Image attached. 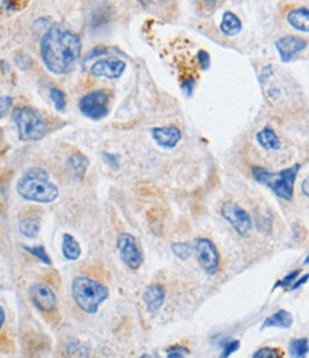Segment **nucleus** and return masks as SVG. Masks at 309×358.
Segmentation results:
<instances>
[{"label": "nucleus", "instance_id": "10", "mask_svg": "<svg viewBox=\"0 0 309 358\" xmlns=\"http://www.w3.org/2000/svg\"><path fill=\"white\" fill-rule=\"evenodd\" d=\"M29 296H30V300L32 303L40 310V311H44V313H49V311H53L56 309V304H57V298H56V294L54 292L43 284V283H36L30 287L29 290Z\"/></svg>", "mask_w": 309, "mask_h": 358}, {"label": "nucleus", "instance_id": "16", "mask_svg": "<svg viewBox=\"0 0 309 358\" xmlns=\"http://www.w3.org/2000/svg\"><path fill=\"white\" fill-rule=\"evenodd\" d=\"M257 142L259 144V146H262L267 151H276L281 148V139L278 138V135L275 134V131L269 127H265L264 130H261L257 134Z\"/></svg>", "mask_w": 309, "mask_h": 358}, {"label": "nucleus", "instance_id": "33", "mask_svg": "<svg viewBox=\"0 0 309 358\" xmlns=\"http://www.w3.org/2000/svg\"><path fill=\"white\" fill-rule=\"evenodd\" d=\"M194 84H195V81H194L192 79L187 80L186 82H184L183 88H184V91H186L187 96H191V94H192V88H194Z\"/></svg>", "mask_w": 309, "mask_h": 358}, {"label": "nucleus", "instance_id": "26", "mask_svg": "<svg viewBox=\"0 0 309 358\" xmlns=\"http://www.w3.org/2000/svg\"><path fill=\"white\" fill-rule=\"evenodd\" d=\"M254 358H282V351L274 347H262L255 351Z\"/></svg>", "mask_w": 309, "mask_h": 358}, {"label": "nucleus", "instance_id": "7", "mask_svg": "<svg viewBox=\"0 0 309 358\" xmlns=\"http://www.w3.org/2000/svg\"><path fill=\"white\" fill-rule=\"evenodd\" d=\"M194 252L200 266L208 275H215L220 270V252L217 246L206 238H200L194 243Z\"/></svg>", "mask_w": 309, "mask_h": 358}, {"label": "nucleus", "instance_id": "20", "mask_svg": "<svg viewBox=\"0 0 309 358\" xmlns=\"http://www.w3.org/2000/svg\"><path fill=\"white\" fill-rule=\"evenodd\" d=\"M62 252L63 256L67 260H77L82 255V249L80 244L76 239L73 238L69 233L63 235V243H62Z\"/></svg>", "mask_w": 309, "mask_h": 358}, {"label": "nucleus", "instance_id": "25", "mask_svg": "<svg viewBox=\"0 0 309 358\" xmlns=\"http://www.w3.org/2000/svg\"><path fill=\"white\" fill-rule=\"evenodd\" d=\"M172 249V253L181 260H186L191 256V252H192V247L188 244V243H184V242H180V243H172L171 246Z\"/></svg>", "mask_w": 309, "mask_h": 358}, {"label": "nucleus", "instance_id": "24", "mask_svg": "<svg viewBox=\"0 0 309 358\" xmlns=\"http://www.w3.org/2000/svg\"><path fill=\"white\" fill-rule=\"evenodd\" d=\"M24 250L26 252H29L32 256H34V258H37L40 261H43L44 264H52V260L49 258V255H47V252H46V249H44V246H33V247H29V246H24Z\"/></svg>", "mask_w": 309, "mask_h": 358}, {"label": "nucleus", "instance_id": "31", "mask_svg": "<svg viewBox=\"0 0 309 358\" xmlns=\"http://www.w3.org/2000/svg\"><path fill=\"white\" fill-rule=\"evenodd\" d=\"M298 275H299V270H293V272H291V273L287 275V276L282 278L281 281H278V283L275 284V287H278V286H281V287H289V286L295 281V278L298 277Z\"/></svg>", "mask_w": 309, "mask_h": 358}, {"label": "nucleus", "instance_id": "30", "mask_svg": "<svg viewBox=\"0 0 309 358\" xmlns=\"http://www.w3.org/2000/svg\"><path fill=\"white\" fill-rule=\"evenodd\" d=\"M188 354V350L184 347H180V345H175L172 348L168 350V354L167 358H184Z\"/></svg>", "mask_w": 309, "mask_h": 358}, {"label": "nucleus", "instance_id": "19", "mask_svg": "<svg viewBox=\"0 0 309 358\" xmlns=\"http://www.w3.org/2000/svg\"><path fill=\"white\" fill-rule=\"evenodd\" d=\"M293 323V318L292 314L287 311V310H278L275 311L272 316H269L265 321H264V325L262 328H267V327H276V328H289Z\"/></svg>", "mask_w": 309, "mask_h": 358}, {"label": "nucleus", "instance_id": "12", "mask_svg": "<svg viewBox=\"0 0 309 358\" xmlns=\"http://www.w3.org/2000/svg\"><path fill=\"white\" fill-rule=\"evenodd\" d=\"M125 70V63L117 57H107V59L97 60L90 71L94 77H104V79H119Z\"/></svg>", "mask_w": 309, "mask_h": 358}, {"label": "nucleus", "instance_id": "35", "mask_svg": "<svg viewBox=\"0 0 309 358\" xmlns=\"http://www.w3.org/2000/svg\"><path fill=\"white\" fill-rule=\"evenodd\" d=\"M307 281H308V275H305L304 277H301L298 281H295L292 286H289V289H291V290H296L299 286H302V284H304V283H307Z\"/></svg>", "mask_w": 309, "mask_h": 358}, {"label": "nucleus", "instance_id": "28", "mask_svg": "<svg viewBox=\"0 0 309 358\" xmlns=\"http://www.w3.org/2000/svg\"><path fill=\"white\" fill-rule=\"evenodd\" d=\"M238 348H240V341H237V340L228 341L225 344H223V353H221L220 358H228L231 354H234Z\"/></svg>", "mask_w": 309, "mask_h": 358}, {"label": "nucleus", "instance_id": "11", "mask_svg": "<svg viewBox=\"0 0 309 358\" xmlns=\"http://www.w3.org/2000/svg\"><path fill=\"white\" fill-rule=\"evenodd\" d=\"M308 41L296 36H284L275 41V47L282 63H288L293 60L302 50H305Z\"/></svg>", "mask_w": 309, "mask_h": 358}, {"label": "nucleus", "instance_id": "34", "mask_svg": "<svg viewBox=\"0 0 309 358\" xmlns=\"http://www.w3.org/2000/svg\"><path fill=\"white\" fill-rule=\"evenodd\" d=\"M103 158L111 165V166H117V157L116 155H113V154H107V152H104L103 154Z\"/></svg>", "mask_w": 309, "mask_h": 358}, {"label": "nucleus", "instance_id": "2", "mask_svg": "<svg viewBox=\"0 0 309 358\" xmlns=\"http://www.w3.org/2000/svg\"><path fill=\"white\" fill-rule=\"evenodd\" d=\"M49 172L43 168H32L24 177L17 182V192L21 198L39 202L50 203L59 196V188L50 182Z\"/></svg>", "mask_w": 309, "mask_h": 358}, {"label": "nucleus", "instance_id": "1", "mask_svg": "<svg viewBox=\"0 0 309 358\" xmlns=\"http://www.w3.org/2000/svg\"><path fill=\"white\" fill-rule=\"evenodd\" d=\"M41 59L53 74H66L82 53L80 37L62 26L50 27L40 41Z\"/></svg>", "mask_w": 309, "mask_h": 358}, {"label": "nucleus", "instance_id": "13", "mask_svg": "<svg viewBox=\"0 0 309 358\" xmlns=\"http://www.w3.org/2000/svg\"><path fill=\"white\" fill-rule=\"evenodd\" d=\"M151 137L153 139L163 148H174L177 146V144L181 141L183 135L181 131L177 127L168 125V127H157L151 130Z\"/></svg>", "mask_w": 309, "mask_h": 358}, {"label": "nucleus", "instance_id": "22", "mask_svg": "<svg viewBox=\"0 0 309 358\" xmlns=\"http://www.w3.org/2000/svg\"><path fill=\"white\" fill-rule=\"evenodd\" d=\"M308 338H298L291 341L289 351L293 358H305L308 354Z\"/></svg>", "mask_w": 309, "mask_h": 358}, {"label": "nucleus", "instance_id": "6", "mask_svg": "<svg viewBox=\"0 0 309 358\" xmlns=\"http://www.w3.org/2000/svg\"><path fill=\"white\" fill-rule=\"evenodd\" d=\"M110 97L104 90H94L79 101V108L83 115L90 119H102L108 115Z\"/></svg>", "mask_w": 309, "mask_h": 358}, {"label": "nucleus", "instance_id": "5", "mask_svg": "<svg viewBox=\"0 0 309 358\" xmlns=\"http://www.w3.org/2000/svg\"><path fill=\"white\" fill-rule=\"evenodd\" d=\"M13 119L23 141H39L49 130L46 119L32 107H19L13 110Z\"/></svg>", "mask_w": 309, "mask_h": 358}, {"label": "nucleus", "instance_id": "21", "mask_svg": "<svg viewBox=\"0 0 309 358\" xmlns=\"http://www.w3.org/2000/svg\"><path fill=\"white\" fill-rule=\"evenodd\" d=\"M39 229H40V225H39V222L36 219L26 218L20 220V223H19L20 233L23 236H26V238L29 239L36 238L37 233H39Z\"/></svg>", "mask_w": 309, "mask_h": 358}, {"label": "nucleus", "instance_id": "15", "mask_svg": "<svg viewBox=\"0 0 309 358\" xmlns=\"http://www.w3.org/2000/svg\"><path fill=\"white\" fill-rule=\"evenodd\" d=\"M288 23L296 30L308 33L309 32V10L308 7H299L291 10L287 16Z\"/></svg>", "mask_w": 309, "mask_h": 358}, {"label": "nucleus", "instance_id": "32", "mask_svg": "<svg viewBox=\"0 0 309 358\" xmlns=\"http://www.w3.org/2000/svg\"><path fill=\"white\" fill-rule=\"evenodd\" d=\"M198 61H200L203 70H208V67H209V64H211L209 54H208L206 51H204V50H200V53H198Z\"/></svg>", "mask_w": 309, "mask_h": 358}, {"label": "nucleus", "instance_id": "23", "mask_svg": "<svg viewBox=\"0 0 309 358\" xmlns=\"http://www.w3.org/2000/svg\"><path fill=\"white\" fill-rule=\"evenodd\" d=\"M67 351H69V354H67V357L69 358H88L87 350H86L83 345H80L76 340L69 341V344H67Z\"/></svg>", "mask_w": 309, "mask_h": 358}, {"label": "nucleus", "instance_id": "3", "mask_svg": "<svg viewBox=\"0 0 309 358\" xmlns=\"http://www.w3.org/2000/svg\"><path fill=\"white\" fill-rule=\"evenodd\" d=\"M76 304L87 314H94L108 297V289L94 278L77 276L71 283Z\"/></svg>", "mask_w": 309, "mask_h": 358}, {"label": "nucleus", "instance_id": "17", "mask_svg": "<svg viewBox=\"0 0 309 358\" xmlns=\"http://www.w3.org/2000/svg\"><path fill=\"white\" fill-rule=\"evenodd\" d=\"M87 165H88V159L86 158L82 154H74L66 162V168L67 172L70 174V177L76 179H82L87 171Z\"/></svg>", "mask_w": 309, "mask_h": 358}, {"label": "nucleus", "instance_id": "9", "mask_svg": "<svg viewBox=\"0 0 309 358\" xmlns=\"http://www.w3.org/2000/svg\"><path fill=\"white\" fill-rule=\"evenodd\" d=\"M221 215L241 236H247L251 232V229H252L251 216L240 205L232 203V202L224 203L221 208Z\"/></svg>", "mask_w": 309, "mask_h": 358}, {"label": "nucleus", "instance_id": "14", "mask_svg": "<svg viewBox=\"0 0 309 358\" xmlns=\"http://www.w3.org/2000/svg\"><path fill=\"white\" fill-rule=\"evenodd\" d=\"M164 300L165 290L161 284H151L143 293V301H144L145 307L153 314L160 310V307L164 304Z\"/></svg>", "mask_w": 309, "mask_h": 358}, {"label": "nucleus", "instance_id": "18", "mask_svg": "<svg viewBox=\"0 0 309 358\" xmlns=\"http://www.w3.org/2000/svg\"><path fill=\"white\" fill-rule=\"evenodd\" d=\"M220 29L221 32L228 36V37H234L237 36L241 29H242V23L241 20L238 19L237 15H234L232 12H225L223 15V20H221V24H220Z\"/></svg>", "mask_w": 309, "mask_h": 358}, {"label": "nucleus", "instance_id": "37", "mask_svg": "<svg viewBox=\"0 0 309 358\" xmlns=\"http://www.w3.org/2000/svg\"><path fill=\"white\" fill-rule=\"evenodd\" d=\"M3 324H4V310H3L1 306H0V330H1V327H3Z\"/></svg>", "mask_w": 309, "mask_h": 358}, {"label": "nucleus", "instance_id": "8", "mask_svg": "<svg viewBox=\"0 0 309 358\" xmlns=\"http://www.w3.org/2000/svg\"><path fill=\"white\" fill-rule=\"evenodd\" d=\"M117 249H119V255L123 260V263L125 266H128L130 269H138L143 264L144 253H143L137 239L133 235L120 233L117 238Z\"/></svg>", "mask_w": 309, "mask_h": 358}, {"label": "nucleus", "instance_id": "27", "mask_svg": "<svg viewBox=\"0 0 309 358\" xmlns=\"http://www.w3.org/2000/svg\"><path fill=\"white\" fill-rule=\"evenodd\" d=\"M50 98L53 99L54 107H56L57 111H63L64 110V107H66V96H64V93H63L62 90L52 88L50 90Z\"/></svg>", "mask_w": 309, "mask_h": 358}, {"label": "nucleus", "instance_id": "4", "mask_svg": "<svg viewBox=\"0 0 309 358\" xmlns=\"http://www.w3.org/2000/svg\"><path fill=\"white\" fill-rule=\"evenodd\" d=\"M299 169L301 163H295L279 172H272L262 166H252V175L257 182L268 186L276 196L284 200H291L293 198V185Z\"/></svg>", "mask_w": 309, "mask_h": 358}, {"label": "nucleus", "instance_id": "36", "mask_svg": "<svg viewBox=\"0 0 309 358\" xmlns=\"http://www.w3.org/2000/svg\"><path fill=\"white\" fill-rule=\"evenodd\" d=\"M308 183H309V179L308 178L304 179V182H302V191H304L305 198H308Z\"/></svg>", "mask_w": 309, "mask_h": 358}, {"label": "nucleus", "instance_id": "29", "mask_svg": "<svg viewBox=\"0 0 309 358\" xmlns=\"http://www.w3.org/2000/svg\"><path fill=\"white\" fill-rule=\"evenodd\" d=\"M12 104H13L12 97H9V96H0V118L7 114V111L10 110Z\"/></svg>", "mask_w": 309, "mask_h": 358}, {"label": "nucleus", "instance_id": "38", "mask_svg": "<svg viewBox=\"0 0 309 358\" xmlns=\"http://www.w3.org/2000/svg\"><path fill=\"white\" fill-rule=\"evenodd\" d=\"M140 358H151V357H150V356H141Z\"/></svg>", "mask_w": 309, "mask_h": 358}]
</instances>
